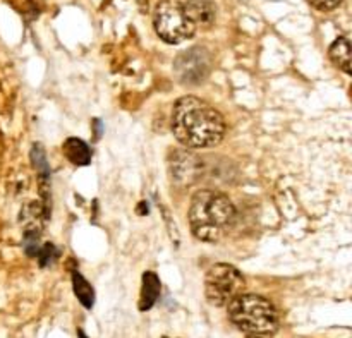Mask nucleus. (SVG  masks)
<instances>
[{
    "instance_id": "nucleus-15",
    "label": "nucleus",
    "mask_w": 352,
    "mask_h": 338,
    "mask_svg": "<svg viewBox=\"0 0 352 338\" xmlns=\"http://www.w3.org/2000/svg\"><path fill=\"white\" fill-rule=\"evenodd\" d=\"M54 253H55V247L52 246V244H47V246H45L43 249L38 251L36 256L40 258V264H41V267H47V264L50 263L52 258H54Z\"/></svg>"
},
{
    "instance_id": "nucleus-14",
    "label": "nucleus",
    "mask_w": 352,
    "mask_h": 338,
    "mask_svg": "<svg viewBox=\"0 0 352 338\" xmlns=\"http://www.w3.org/2000/svg\"><path fill=\"white\" fill-rule=\"evenodd\" d=\"M309 3H311L315 9L323 10V12H329V10L337 9V7L342 3V0H309Z\"/></svg>"
},
{
    "instance_id": "nucleus-7",
    "label": "nucleus",
    "mask_w": 352,
    "mask_h": 338,
    "mask_svg": "<svg viewBox=\"0 0 352 338\" xmlns=\"http://www.w3.org/2000/svg\"><path fill=\"white\" fill-rule=\"evenodd\" d=\"M172 182L179 185L192 184L201 174V161L189 151H175L168 161Z\"/></svg>"
},
{
    "instance_id": "nucleus-6",
    "label": "nucleus",
    "mask_w": 352,
    "mask_h": 338,
    "mask_svg": "<svg viewBox=\"0 0 352 338\" xmlns=\"http://www.w3.org/2000/svg\"><path fill=\"white\" fill-rule=\"evenodd\" d=\"M174 69L182 82L198 84L208 76L212 69V57L205 48H191L175 58Z\"/></svg>"
},
{
    "instance_id": "nucleus-4",
    "label": "nucleus",
    "mask_w": 352,
    "mask_h": 338,
    "mask_svg": "<svg viewBox=\"0 0 352 338\" xmlns=\"http://www.w3.org/2000/svg\"><path fill=\"white\" fill-rule=\"evenodd\" d=\"M153 26L158 36L168 45H181L191 40L196 24L184 10L179 0H160L155 7Z\"/></svg>"
},
{
    "instance_id": "nucleus-3",
    "label": "nucleus",
    "mask_w": 352,
    "mask_h": 338,
    "mask_svg": "<svg viewBox=\"0 0 352 338\" xmlns=\"http://www.w3.org/2000/svg\"><path fill=\"white\" fill-rule=\"evenodd\" d=\"M229 318L248 335L272 337L277 333L280 319L268 299L254 294H239L227 304Z\"/></svg>"
},
{
    "instance_id": "nucleus-9",
    "label": "nucleus",
    "mask_w": 352,
    "mask_h": 338,
    "mask_svg": "<svg viewBox=\"0 0 352 338\" xmlns=\"http://www.w3.org/2000/svg\"><path fill=\"white\" fill-rule=\"evenodd\" d=\"M160 278L153 271H146L143 275V287H141L140 297V311H150L155 302L160 297Z\"/></svg>"
},
{
    "instance_id": "nucleus-16",
    "label": "nucleus",
    "mask_w": 352,
    "mask_h": 338,
    "mask_svg": "<svg viewBox=\"0 0 352 338\" xmlns=\"http://www.w3.org/2000/svg\"><path fill=\"white\" fill-rule=\"evenodd\" d=\"M78 337L79 338H88V337L85 335V332H82V330H78Z\"/></svg>"
},
{
    "instance_id": "nucleus-12",
    "label": "nucleus",
    "mask_w": 352,
    "mask_h": 338,
    "mask_svg": "<svg viewBox=\"0 0 352 338\" xmlns=\"http://www.w3.org/2000/svg\"><path fill=\"white\" fill-rule=\"evenodd\" d=\"M72 287H74L76 297L79 299L82 306L86 309H91L93 304H95V291H93L91 285L85 280L82 275H79L78 271L72 273Z\"/></svg>"
},
{
    "instance_id": "nucleus-11",
    "label": "nucleus",
    "mask_w": 352,
    "mask_h": 338,
    "mask_svg": "<svg viewBox=\"0 0 352 338\" xmlns=\"http://www.w3.org/2000/svg\"><path fill=\"white\" fill-rule=\"evenodd\" d=\"M62 151H64L65 158L78 167L88 165L91 161V150L85 141L78 139V137H69L62 146Z\"/></svg>"
},
{
    "instance_id": "nucleus-5",
    "label": "nucleus",
    "mask_w": 352,
    "mask_h": 338,
    "mask_svg": "<svg viewBox=\"0 0 352 338\" xmlns=\"http://www.w3.org/2000/svg\"><path fill=\"white\" fill-rule=\"evenodd\" d=\"M244 277L237 268L230 264L219 263L208 270L205 277V295L212 306L222 308L227 306L234 297L243 294Z\"/></svg>"
},
{
    "instance_id": "nucleus-10",
    "label": "nucleus",
    "mask_w": 352,
    "mask_h": 338,
    "mask_svg": "<svg viewBox=\"0 0 352 338\" xmlns=\"http://www.w3.org/2000/svg\"><path fill=\"white\" fill-rule=\"evenodd\" d=\"M329 55L337 67L342 69L346 74L352 72V52L351 43L346 36H339L329 48Z\"/></svg>"
},
{
    "instance_id": "nucleus-8",
    "label": "nucleus",
    "mask_w": 352,
    "mask_h": 338,
    "mask_svg": "<svg viewBox=\"0 0 352 338\" xmlns=\"http://www.w3.org/2000/svg\"><path fill=\"white\" fill-rule=\"evenodd\" d=\"M192 23L198 26H212L215 21V3L213 0H184L181 2Z\"/></svg>"
},
{
    "instance_id": "nucleus-1",
    "label": "nucleus",
    "mask_w": 352,
    "mask_h": 338,
    "mask_svg": "<svg viewBox=\"0 0 352 338\" xmlns=\"http://www.w3.org/2000/svg\"><path fill=\"white\" fill-rule=\"evenodd\" d=\"M170 127L175 139L188 150L213 148L226 136L222 113L198 96H182L175 102Z\"/></svg>"
},
{
    "instance_id": "nucleus-13",
    "label": "nucleus",
    "mask_w": 352,
    "mask_h": 338,
    "mask_svg": "<svg viewBox=\"0 0 352 338\" xmlns=\"http://www.w3.org/2000/svg\"><path fill=\"white\" fill-rule=\"evenodd\" d=\"M31 158H33V165L38 172H41V175H48V165L45 160V153L40 148V144H34L33 151H31Z\"/></svg>"
},
{
    "instance_id": "nucleus-2",
    "label": "nucleus",
    "mask_w": 352,
    "mask_h": 338,
    "mask_svg": "<svg viewBox=\"0 0 352 338\" xmlns=\"http://www.w3.org/2000/svg\"><path fill=\"white\" fill-rule=\"evenodd\" d=\"M236 206L222 192L198 191L189 206V225L195 237L203 243H219L236 222Z\"/></svg>"
}]
</instances>
